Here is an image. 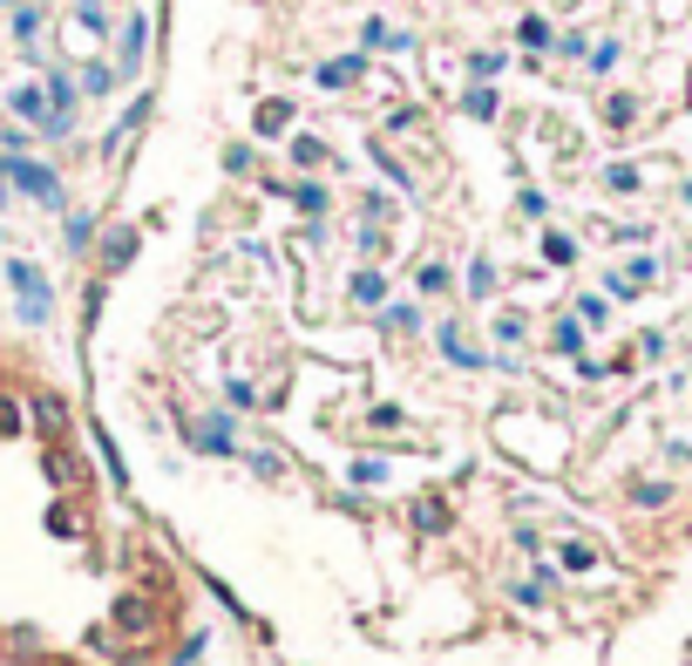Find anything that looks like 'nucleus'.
Masks as SVG:
<instances>
[{"label":"nucleus","mask_w":692,"mask_h":666,"mask_svg":"<svg viewBox=\"0 0 692 666\" xmlns=\"http://www.w3.org/2000/svg\"><path fill=\"white\" fill-rule=\"evenodd\" d=\"M136 402L197 544L374 640L692 659V0H171Z\"/></svg>","instance_id":"1"},{"label":"nucleus","mask_w":692,"mask_h":666,"mask_svg":"<svg viewBox=\"0 0 692 666\" xmlns=\"http://www.w3.org/2000/svg\"><path fill=\"white\" fill-rule=\"evenodd\" d=\"M197 646V565L122 496L68 387L0 340V666H184Z\"/></svg>","instance_id":"2"}]
</instances>
